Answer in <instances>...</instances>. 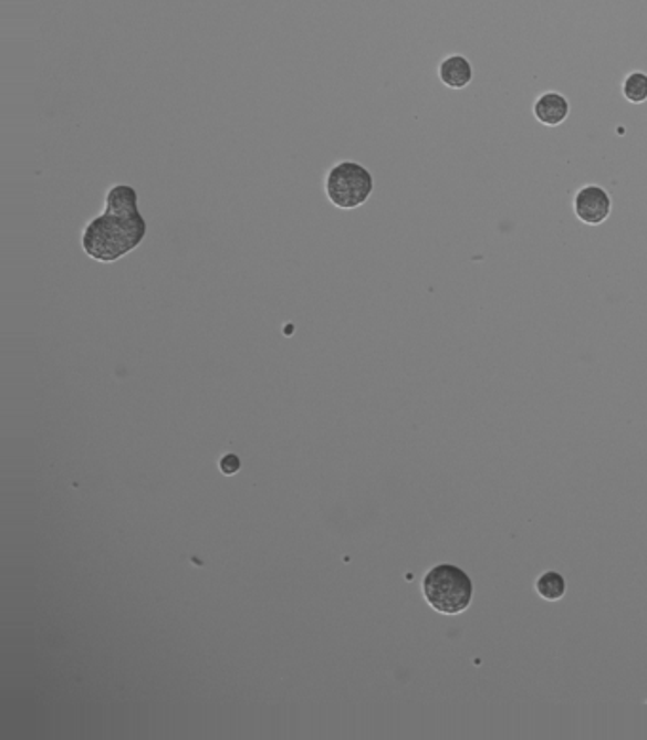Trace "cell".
<instances>
[{"label":"cell","instance_id":"1","mask_svg":"<svg viewBox=\"0 0 647 740\" xmlns=\"http://www.w3.org/2000/svg\"><path fill=\"white\" fill-rule=\"evenodd\" d=\"M148 222L140 213L139 194L132 185L116 183L105 194V207L97 217L87 220L82 230V251L92 261L114 264L145 241Z\"/></svg>","mask_w":647,"mask_h":740},{"label":"cell","instance_id":"2","mask_svg":"<svg viewBox=\"0 0 647 740\" xmlns=\"http://www.w3.org/2000/svg\"><path fill=\"white\" fill-rule=\"evenodd\" d=\"M427 604L442 615H460L473 601V581L455 564H439L421 581Z\"/></svg>","mask_w":647,"mask_h":740},{"label":"cell","instance_id":"3","mask_svg":"<svg viewBox=\"0 0 647 740\" xmlns=\"http://www.w3.org/2000/svg\"><path fill=\"white\" fill-rule=\"evenodd\" d=\"M374 192V175L359 161L342 160L334 164L325 177L327 200L336 209L352 211L365 206Z\"/></svg>","mask_w":647,"mask_h":740},{"label":"cell","instance_id":"4","mask_svg":"<svg viewBox=\"0 0 647 740\" xmlns=\"http://www.w3.org/2000/svg\"><path fill=\"white\" fill-rule=\"evenodd\" d=\"M572 211L581 225L588 228L602 227L614 213V198L607 188L596 183H588L577 188V192L574 194Z\"/></svg>","mask_w":647,"mask_h":740},{"label":"cell","instance_id":"5","mask_svg":"<svg viewBox=\"0 0 647 740\" xmlns=\"http://www.w3.org/2000/svg\"><path fill=\"white\" fill-rule=\"evenodd\" d=\"M530 114L541 127H561L572 114V101L559 90H547L535 97Z\"/></svg>","mask_w":647,"mask_h":740},{"label":"cell","instance_id":"6","mask_svg":"<svg viewBox=\"0 0 647 740\" xmlns=\"http://www.w3.org/2000/svg\"><path fill=\"white\" fill-rule=\"evenodd\" d=\"M437 76L442 86L450 92H463L468 90L474 81L473 61L466 54H448L442 58L437 65Z\"/></svg>","mask_w":647,"mask_h":740},{"label":"cell","instance_id":"7","mask_svg":"<svg viewBox=\"0 0 647 740\" xmlns=\"http://www.w3.org/2000/svg\"><path fill=\"white\" fill-rule=\"evenodd\" d=\"M620 97L628 105H644L647 103V73L646 71H630L620 82Z\"/></svg>","mask_w":647,"mask_h":740},{"label":"cell","instance_id":"8","mask_svg":"<svg viewBox=\"0 0 647 740\" xmlns=\"http://www.w3.org/2000/svg\"><path fill=\"white\" fill-rule=\"evenodd\" d=\"M535 591L543 601L559 602L566 594V580L559 572H545L535 581Z\"/></svg>","mask_w":647,"mask_h":740}]
</instances>
